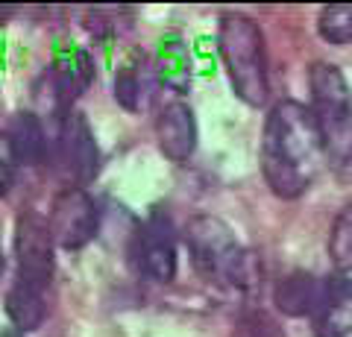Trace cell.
<instances>
[{
    "mask_svg": "<svg viewBox=\"0 0 352 337\" xmlns=\"http://www.w3.org/2000/svg\"><path fill=\"white\" fill-rule=\"evenodd\" d=\"M323 141L311 108L282 100L270 108L261 135V173L282 200H296L311 188L323 167Z\"/></svg>",
    "mask_w": 352,
    "mask_h": 337,
    "instance_id": "1",
    "label": "cell"
},
{
    "mask_svg": "<svg viewBox=\"0 0 352 337\" xmlns=\"http://www.w3.org/2000/svg\"><path fill=\"white\" fill-rule=\"evenodd\" d=\"M217 45L238 100H244L247 106H264L270 94V77L261 27L247 15L229 12L220 18Z\"/></svg>",
    "mask_w": 352,
    "mask_h": 337,
    "instance_id": "2",
    "label": "cell"
},
{
    "mask_svg": "<svg viewBox=\"0 0 352 337\" xmlns=\"http://www.w3.org/2000/svg\"><path fill=\"white\" fill-rule=\"evenodd\" d=\"M308 85L323 153L338 173H352V91L344 73L329 62H314Z\"/></svg>",
    "mask_w": 352,
    "mask_h": 337,
    "instance_id": "3",
    "label": "cell"
},
{
    "mask_svg": "<svg viewBox=\"0 0 352 337\" xmlns=\"http://www.w3.org/2000/svg\"><path fill=\"white\" fill-rule=\"evenodd\" d=\"M185 244H188L194 267L217 285L250 288L256 279L252 255L235 241L232 229L212 214H200L185 226Z\"/></svg>",
    "mask_w": 352,
    "mask_h": 337,
    "instance_id": "4",
    "label": "cell"
},
{
    "mask_svg": "<svg viewBox=\"0 0 352 337\" xmlns=\"http://www.w3.org/2000/svg\"><path fill=\"white\" fill-rule=\"evenodd\" d=\"M97 205L82 188H65L47 217V229L53 244L62 249H82L97 235Z\"/></svg>",
    "mask_w": 352,
    "mask_h": 337,
    "instance_id": "5",
    "label": "cell"
},
{
    "mask_svg": "<svg viewBox=\"0 0 352 337\" xmlns=\"http://www.w3.org/2000/svg\"><path fill=\"white\" fill-rule=\"evenodd\" d=\"M15 255H18V281L44 293L53 279V237L47 223L24 214L15 226Z\"/></svg>",
    "mask_w": 352,
    "mask_h": 337,
    "instance_id": "6",
    "label": "cell"
},
{
    "mask_svg": "<svg viewBox=\"0 0 352 337\" xmlns=\"http://www.w3.org/2000/svg\"><path fill=\"white\" fill-rule=\"evenodd\" d=\"M59 147L65 156V167H68V173L80 185L91 182L97 176V170H100V150H97L91 126H88V121L80 112H71L65 117Z\"/></svg>",
    "mask_w": 352,
    "mask_h": 337,
    "instance_id": "7",
    "label": "cell"
},
{
    "mask_svg": "<svg viewBox=\"0 0 352 337\" xmlns=\"http://www.w3.org/2000/svg\"><path fill=\"white\" fill-rule=\"evenodd\" d=\"M141 270L153 279V281H173L176 276V241H173V226L164 214H153L144 235H141Z\"/></svg>",
    "mask_w": 352,
    "mask_h": 337,
    "instance_id": "8",
    "label": "cell"
},
{
    "mask_svg": "<svg viewBox=\"0 0 352 337\" xmlns=\"http://www.w3.org/2000/svg\"><path fill=\"white\" fill-rule=\"evenodd\" d=\"M159 150L170 161H188L197 150V121L185 103H168L156 121Z\"/></svg>",
    "mask_w": 352,
    "mask_h": 337,
    "instance_id": "9",
    "label": "cell"
},
{
    "mask_svg": "<svg viewBox=\"0 0 352 337\" xmlns=\"http://www.w3.org/2000/svg\"><path fill=\"white\" fill-rule=\"evenodd\" d=\"M314 325L320 337L352 334V281L344 276L323 279L320 305L314 311Z\"/></svg>",
    "mask_w": 352,
    "mask_h": 337,
    "instance_id": "10",
    "label": "cell"
},
{
    "mask_svg": "<svg viewBox=\"0 0 352 337\" xmlns=\"http://www.w3.org/2000/svg\"><path fill=\"white\" fill-rule=\"evenodd\" d=\"M320 293H323V279L296 270V273H288L276 281L273 305L282 314H288V317H314L317 305H320Z\"/></svg>",
    "mask_w": 352,
    "mask_h": 337,
    "instance_id": "11",
    "label": "cell"
},
{
    "mask_svg": "<svg viewBox=\"0 0 352 337\" xmlns=\"http://www.w3.org/2000/svg\"><path fill=\"white\" fill-rule=\"evenodd\" d=\"M53 68H56V91L62 94L65 103L76 100L88 89V82L94 80L91 56L76 45H62L56 50V65Z\"/></svg>",
    "mask_w": 352,
    "mask_h": 337,
    "instance_id": "12",
    "label": "cell"
},
{
    "mask_svg": "<svg viewBox=\"0 0 352 337\" xmlns=\"http://www.w3.org/2000/svg\"><path fill=\"white\" fill-rule=\"evenodd\" d=\"M159 80L164 82V89H170L176 94H185L191 85V56L188 47L179 36H164L159 41V59H156Z\"/></svg>",
    "mask_w": 352,
    "mask_h": 337,
    "instance_id": "13",
    "label": "cell"
},
{
    "mask_svg": "<svg viewBox=\"0 0 352 337\" xmlns=\"http://www.w3.org/2000/svg\"><path fill=\"white\" fill-rule=\"evenodd\" d=\"M9 147H12V159L18 165H41L44 153H47V135H44V126L32 112L15 115Z\"/></svg>",
    "mask_w": 352,
    "mask_h": 337,
    "instance_id": "14",
    "label": "cell"
},
{
    "mask_svg": "<svg viewBox=\"0 0 352 337\" xmlns=\"http://www.w3.org/2000/svg\"><path fill=\"white\" fill-rule=\"evenodd\" d=\"M6 314L18 332L38 329L41 320H44V297L38 290L15 281V288L6 293Z\"/></svg>",
    "mask_w": 352,
    "mask_h": 337,
    "instance_id": "15",
    "label": "cell"
},
{
    "mask_svg": "<svg viewBox=\"0 0 352 337\" xmlns=\"http://www.w3.org/2000/svg\"><path fill=\"white\" fill-rule=\"evenodd\" d=\"M329 258L340 273L352 270V205H344L338 211L332 232H329Z\"/></svg>",
    "mask_w": 352,
    "mask_h": 337,
    "instance_id": "16",
    "label": "cell"
},
{
    "mask_svg": "<svg viewBox=\"0 0 352 337\" xmlns=\"http://www.w3.org/2000/svg\"><path fill=\"white\" fill-rule=\"evenodd\" d=\"M320 38L329 45H349L352 41V6H326L317 18Z\"/></svg>",
    "mask_w": 352,
    "mask_h": 337,
    "instance_id": "17",
    "label": "cell"
},
{
    "mask_svg": "<svg viewBox=\"0 0 352 337\" xmlns=\"http://www.w3.org/2000/svg\"><path fill=\"white\" fill-rule=\"evenodd\" d=\"M115 100L126 108V112H138L144 108V80L138 77V71L124 68L115 77Z\"/></svg>",
    "mask_w": 352,
    "mask_h": 337,
    "instance_id": "18",
    "label": "cell"
},
{
    "mask_svg": "<svg viewBox=\"0 0 352 337\" xmlns=\"http://www.w3.org/2000/svg\"><path fill=\"white\" fill-rule=\"evenodd\" d=\"M235 337H285V334H282L279 325L267 317V314L250 311V314L241 317L238 329H235Z\"/></svg>",
    "mask_w": 352,
    "mask_h": 337,
    "instance_id": "19",
    "label": "cell"
},
{
    "mask_svg": "<svg viewBox=\"0 0 352 337\" xmlns=\"http://www.w3.org/2000/svg\"><path fill=\"white\" fill-rule=\"evenodd\" d=\"M0 337H24V332H18L15 325H12V329H3V332H0Z\"/></svg>",
    "mask_w": 352,
    "mask_h": 337,
    "instance_id": "20",
    "label": "cell"
},
{
    "mask_svg": "<svg viewBox=\"0 0 352 337\" xmlns=\"http://www.w3.org/2000/svg\"><path fill=\"white\" fill-rule=\"evenodd\" d=\"M0 273H3V249H0Z\"/></svg>",
    "mask_w": 352,
    "mask_h": 337,
    "instance_id": "21",
    "label": "cell"
}]
</instances>
